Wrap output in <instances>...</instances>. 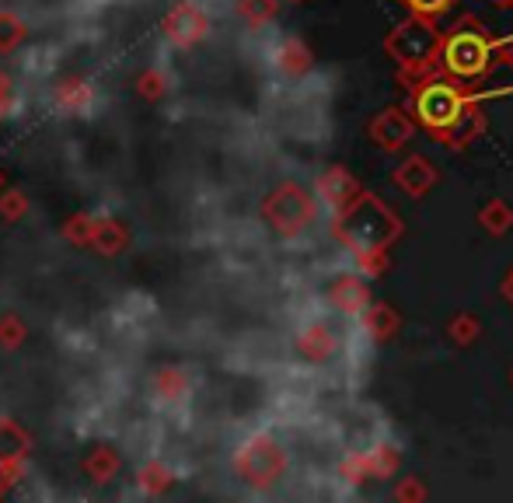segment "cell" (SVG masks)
I'll use <instances>...</instances> for the list:
<instances>
[{"mask_svg":"<svg viewBox=\"0 0 513 503\" xmlns=\"http://www.w3.org/2000/svg\"><path fill=\"white\" fill-rule=\"evenodd\" d=\"M367 458H370L374 479H391L398 472V465H402V451H398V444H391V441H374L367 448Z\"/></svg>","mask_w":513,"mask_h":503,"instance_id":"obj_20","label":"cell"},{"mask_svg":"<svg viewBox=\"0 0 513 503\" xmlns=\"http://www.w3.org/2000/svg\"><path fill=\"white\" fill-rule=\"evenodd\" d=\"M95 102H98L95 88L84 81H63L60 88L53 91V105L63 116H88V112L95 109Z\"/></svg>","mask_w":513,"mask_h":503,"instance_id":"obj_16","label":"cell"},{"mask_svg":"<svg viewBox=\"0 0 513 503\" xmlns=\"http://www.w3.org/2000/svg\"><path fill=\"white\" fill-rule=\"evenodd\" d=\"M318 196L315 189H304L301 182H280L273 193L262 200V221L273 228V235L297 242L318 224Z\"/></svg>","mask_w":513,"mask_h":503,"instance_id":"obj_6","label":"cell"},{"mask_svg":"<svg viewBox=\"0 0 513 503\" xmlns=\"http://www.w3.org/2000/svg\"><path fill=\"white\" fill-rule=\"evenodd\" d=\"M496 60H500L503 70L513 74V35H500V46H496Z\"/></svg>","mask_w":513,"mask_h":503,"instance_id":"obj_28","label":"cell"},{"mask_svg":"<svg viewBox=\"0 0 513 503\" xmlns=\"http://www.w3.org/2000/svg\"><path fill=\"white\" fill-rule=\"evenodd\" d=\"M510 385H513V367H510Z\"/></svg>","mask_w":513,"mask_h":503,"instance_id":"obj_32","label":"cell"},{"mask_svg":"<svg viewBox=\"0 0 513 503\" xmlns=\"http://www.w3.org/2000/svg\"><path fill=\"white\" fill-rule=\"evenodd\" d=\"M25 35H28V28L18 14L0 11V53H14V49L25 42Z\"/></svg>","mask_w":513,"mask_h":503,"instance_id":"obj_24","label":"cell"},{"mask_svg":"<svg viewBox=\"0 0 513 503\" xmlns=\"http://www.w3.org/2000/svg\"><path fill=\"white\" fill-rule=\"evenodd\" d=\"M210 11L196 0H182L168 11L165 18V39L171 42L175 49H192L210 35Z\"/></svg>","mask_w":513,"mask_h":503,"instance_id":"obj_10","label":"cell"},{"mask_svg":"<svg viewBox=\"0 0 513 503\" xmlns=\"http://www.w3.org/2000/svg\"><path fill=\"white\" fill-rule=\"evenodd\" d=\"M14 109V81L0 70V119H7Z\"/></svg>","mask_w":513,"mask_h":503,"instance_id":"obj_27","label":"cell"},{"mask_svg":"<svg viewBox=\"0 0 513 503\" xmlns=\"http://www.w3.org/2000/svg\"><path fill=\"white\" fill-rule=\"evenodd\" d=\"M398 329H402V315H398V308H391L388 301H374L360 315L363 339H370V343H377V346L391 343V339L398 336Z\"/></svg>","mask_w":513,"mask_h":503,"instance_id":"obj_14","label":"cell"},{"mask_svg":"<svg viewBox=\"0 0 513 503\" xmlns=\"http://www.w3.org/2000/svg\"><path fill=\"white\" fill-rule=\"evenodd\" d=\"M151 392H154V399H158L161 406H185V402L192 399L189 371H182V367H165V371L154 374Z\"/></svg>","mask_w":513,"mask_h":503,"instance_id":"obj_15","label":"cell"},{"mask_svg":"<svg viewBox=\"0 0 513 503\" xmlns=\"http://www.w3.org/2000/svg\"><path fill=\"white\" fill-rule=\"evenodd\" d=\"M294 350L304 364H315V367H325L339 357L342 350V339L336 332V325L322 315H308L301 325L294 329Z\"/></svg>","mask_w":513,"mask_h":503,"instance_id":"obj_7","label":"cell"},{"mask_svg":"<svg viewBox=\"0 0 513 503\" xmlns=\"http://www.w3.org/2000/svg\"><path fill=\"white\" fill-rule=\"evenodd\" d=\"M336 479H339V486H342L346 493H353V490H360L363 483H370V479H374V472H370L367 448L342 455V458H339V465H336Z\"/></svg>","mask_w":513,"mask_h":503,"instance_id":"obj_17","label":"cell"},{"mask_svg":"<svg viewBox=\"0 0 513 503\" xmlns=\"http://www.w3.org/2000/svg\"><path fill=\"white\" fill-rule=\"evenodd\" d=\"M283 0H234V14L241 18V25L248 32H262L276 21Z\"/></svg>","mask_w":513,"mask_h":503,"instance_id":"obj_18","label":"cell"},{"mask_svg":"<svg viewBox=\"0 0 513 503\" xmlns=\"http://www.w3.org/2000/svg\"><path fill=\"white\" fill-rule=\"evenodd\" d=\"M398 503H423L426 497H430V490H426V483L419 476H405V479H398V486H395V493H391Z\"/></svg>","mask_w":513,"mask_h":503,"instance_id":"obj_26","label":"cell"},{"mask_svg":"<svg viewBox=\"0 0 513 503\" xmlns=\"http://www.w3.org/2000/svg\"><path fill=\"white\" fill-rule=\"evenodd\" d=\"M405 91H409V105L405 109L412 112L419 130H426L447 151H465V147H472L486 133L489 98H503L513 88L472 91L437 70V74H426L419 81L405 84Z\"/></svg>","mask_w":513,"mask_h":503,"instance_id":"obj_1","label":"cell"},{"mask_svg":"<svg viewBox=\"0 0 513 503\" xmlns=\"http://www.w3.org/2000/svg\"><path fill=\"white\" fill-rule=\"evenodd\" d=\"M437 182H440L437 165H433L430 158H423V154H409V158L398 161V168L391 172V186L409 196V200H423L426 193L437 189Z\"/></svg>","mask_w":513,"mask_h":503,"instance_id":"obj_13","label":"cell"},{"mask_svg":"<svg viewBox=\"0 0 513 503\" xmlns=\"http://www.w3.org/2000/svg\"><path fill=\"white\" fill-rule=\"evenodd\" d=\"M479 336H482V322L475 311H458V315L447 322V339H451L454 346H461V350H468Z\"/></svg>","mask_w":513,"mask_h":503,"instance_id":"obj_22","label":"cell"},{"mask_svg":"<svg viewBox=\"0 0 513 503\" xmlns=\"http://www.w3.org/2000/svg\"><path fill=\"white\" fill-rule=\"evenodd\" d=\"M416 130H419V123L412 119L409 109H402V105H388V109H381L367 123L370 144H377L381 151H388V154L402 151V147L416 137Z\"/></svg>","mask_w":513,"mask_h":503,"instance_id":"obj_11","label":"cell"},{"mask_svg":"<svg viewBox=\"0 0 513 503\" xmlns=\"http://www.w3.org/2000/svg\"><path fill=\"white\" fill-rule=\"evenodd\" d=\"M391 266L388 259V249H363V252H349V269H356L360 276H367V280H377V276H384Z\"/></svg>","mask_w":513,"mask_h":503,"instance_id":"obj_23","label":"cell"},{"mask_svg":"<svg viewBox=\"0 0 513 503\" xmlns=\"http://www.w3.org/2000/svg\"><path fill=\"white\" fill-rule=\"evenodd\" d=\"M325 304L336 311L339 318H349V322H360L363 311L374 304L370 297V280L360 276L356 269H346V273H336L325 287Z\"/></svg>","mask_w":513,"mask_h":503,"instance_id":"obj_8","label":"cell"},{"mask_svg":"<svg viewBox=\"0 0 513 503\" xmlns=\"http://www.w3.org/2000/svg\"><path fill=\"white\" fill-rule=\"evenodd\" d=\"M409 14H419V18H430V21H440L447 11H451L458 0H398Z\"/></svg>","mask_w":513,"mask_h":503,"instance_id":"obj_25","label":"cell"},{"mask_svg":"<svg viewBox=\"0 0 513 503\" xmlns=\"http://www.w3.org/2000/svg\"><path fill=\"white\" fill-rule=\"evenodd\" d=\"M475 221H479V228L486 231V235L503 238L513 228V207L507 200H500V196H493V200L479 207V217H475Z\"/></svg>","mask_w":513,"mask_h":503,"instance_id":"obj_19","label":"cell"},{"mask_svg":"<svg viewBox=\"0 0 513 503\" xmlns=\"http://www.w3.org/2000/svg\"><path fill=\"white\" fill-rule=\"evenodd\" d=\"M496 46H500V35H493L486 21L475 18V14H461L451 32H444L440 74H447L451 81L465 84L472 91H486L482 84H489L493 70L500 67Z\"/></svg>","mask_w":513,"mask_h":503,"instance_id":"obj_2","label":"cell"},{"mask_svg":"<svg viewBox=\"0 0 513 503\" xmlns=\"http://www.w3.org/2000/svg\"><path fill=\"white\" fill-rule=\"evenodd\" d=\"M171 469L161 458H151V462H144L137 469V486H140V493H147V497H161V493L171 486Z\"/></svg>","mask_w":513,"mask_h":503,"instance_id":"obj_21","label":"cell"},{"mask_svg":"<svg viewBox=\"0 0 513 503\" xmlns=\"http://www.w3.org/2000/svg\"><path fill=\"white\" fill-rule=\"evenodd\" d=\"M367 193V189L360 186V179H356L353 172H349L346 165H329L318 172L315 179V196H318V207L325 210L329 217L342 214L346 207H353L360 196Z\"/></svg>","mask_w":513,"mask_h":503,"instance_id":"obj_9","label":"cell"},{"mask_svg":"<svg viewBox=\"0 0 513 503\" xmlns=\"http://www.w3.org/2000/svg\"><path fill=\"white\" fill-rule=\"evenodd\" d=\"M405 224L381 196L363 193L353 207L332 217V238L342 245V252H363V249H391L402 238Z\"/></svg>","mask_w":513,"mask_h":503,"instance_id":"obj_4","label":"cell"},{"mask_svg":"<svg viewBox=\"0 0 513 503\" xmlns=\"http://www.w3.org/2000/svg\"><path fill=\"white\" fill-rule=\"evenodd\" d=\"M486 4H493L496 11H513V0H486Z\"/></svg>","mask_w":513,"mask_h":503,"instance_id":"obj_30","label":"cell"},{"mask_svg":"<svg viewBox=\"0 0 513 503\" xmlns=\"http://www.w3.org/2000/svg\"><path fill=\"white\" fill-rule=\"evenodd\" d=\"M290 455L280 437L269 430H255L234 448V476L248 486L252 493H273L287 479Z\"/></svg>","mask_w":513,"mask_h":503,"instance_id":"obj_5","label":"cell"},{"mask_svg":"<svg viewBox=\"0 0 513 503\" xmlns=\"http://www.w3.org/2000/svg\"><path fill=\"white\" fill-rule=\"evenodd\" d=\"M500 297L513 308V266H510V273L503 276V283H500Z\"/></svg>","mask_w":513,"mask_h":503,"instance_id":"obj_29","label":"cell"},{"mask_svg":"<svg viewBox=\"0 0 513 503\" xmlns=\"http://www.w3.org/2000/svg\"><path fill=\"white\" fill-rule=\"evenodd\" d=\"M266 60H269V70H273L276 77H283V81H301V77H308L311 67H315V53H311V46L301 35H280V39L269 46Z\"/></svg>","mask_w":513,"mask_h":503,"instance_id":"obj_12","label":"cell"},{"mask_svg":"<svg viewBox=\"0 0 513 503\" xmlns=\"http://www.w3.org/2000/svg\"><path fill=\"white\" fill-rule=\"evenodd\" d=\"M283 4H301V0H283Z\"/></svg>","mask_w":513,"mask_h":503,"instance_id":"obj_31","label":"cell"},{"mask_svg":"<svg viewBox=\"0 0 513 503\" xmlns=\"http://www.w3.org/2000/svg\"><path fill=\"white\" fill-rule=\"evenodd\" d=\"M384 56L395 63L398 84H412L426 74H437L440 70V49H444V32H440L437 21L409 14L405 21H398L381 42Z\"/></svg>","mask_w":513,"mask_h":503,"instance_id":"obj_3","label":"cell"}]
</instances>
